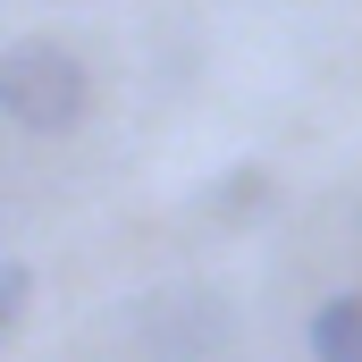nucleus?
<instances>
[{
    "label": "nucleus",
    "mask_w": 362,
    "mask_h": 362,
    "mask_svg": "<svg viewBox=\"0 0 362 362\" xmlns=\"http://www.w3.org/2000/svg\"><path fill=\"white\" fill-rule=\"evenodd\" d=\"M85 110H93V76L68 42L25 34V42L0 51V118L17 135H68Z\"/></svg>",
    "instance_id": "1"
},
{
    "label": "nucleus",
    "mask_w": 362,
    "mask_h": 362,
    "mask_svg": "<svg viewBox=\"0 0 362 362\" xmlns=\"http://www.w3.org/2000/svg\"><path fill=\"white\" fill-rule=\"evenodd\" d=\"M135 337L160 362H211V354L236 346V303L219 286H160V295H144Z\"/></svg>",
    "instance_id": "2"
},
{
    "label": "nucleus",
    "mask_w": 362,
    "mask_h": 362,
    "mask_svg": "<svg viewBox=\"0 0 362 362\" xmlns=\"http://www.w3.org/2000/svg\"><path fill=\"white\" fill-rule=\"evenodd\" d=\"M25 303H34V270L25 262H0V329H17Z\"/></svg>",
    "instance_id": "4"
},
{
    "label": "nucleus",
    "mask_w": 362,
    "mask_h": 362,
    "mask_svg": "<svg viewBox=\"0 0 362 362\" xmlns=\"http://www.w3.org/2000/svg\"><path fill=\"white\" fill-rule=\"evenodd\" d=\"M303 346H312V362H362V295H329L303 320Z\"/></svg>",
    "instance_id": "3"
}]
</instances>
